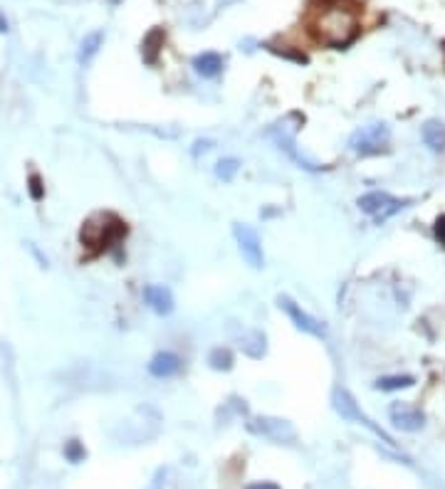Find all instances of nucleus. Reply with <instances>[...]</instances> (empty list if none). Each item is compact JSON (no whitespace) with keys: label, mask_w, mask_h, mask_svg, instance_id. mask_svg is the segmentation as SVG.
<instances>
[{"label":"nucleus","mask_w":445,"mask_h":489,"mask_svg":"<svg viewBox=\"0 0 445 489\" xmlns=\"http://www.w3.org/2000/svg\"><path fill=\"white\" fill-rule=\"evenodd\" d=\"M237 171H240V161L237 158H223V161L215 163V175L220 180H233Z\"/></svg>","instance_id":"obj_17"},{"label":"nucleus","mask_w":445,"mask_h":489,"mask_svg":"<svg viewBox=\"0 0 445 489\" xmlns=\"http://www.w3.org/2000/svg\"><path fill=\"white\" fill-rule=\"evenodd\" d=\"M416 378L413 376H383L373 383V388L376 391H383V393H394V391H403V388H411Z\"/></svg>","instance_id":"obj_15"},{"label":"nucleus","mask_w":445,"mask_h":489,"mask_svg":"<svg viewBox=\"0 0 445 489\" xmlns=\"http://www.w3.org/2000/svg\"><path fill=\"white\" fill-rule=\"evenodd\" d=\"M104 42V33L102 30H94V33L85 35V40H82V45H79V65H90L92 60H94V55L99 52V47H102Z\"/></svg>","instance_id":"obj_14"},{"label":"nucleus","mask_w":445,"mask_h":489,"mask_svg":"<svg viewBox=\"0 0 445 489\" xmlns=\"http://www.w3.org/2000/svg\"><path fill=\"white\" fill-rule=\"evenodd\" d=\"M310 30L324 45L346 47L359 35V15H356L354 8L342 3V0H329L312 12Z\"/></svg>","instance_id":"obj_1"},{"label":"nucleus","mask_w":445,"mask_h":489,"mask_svg":"<svg viewBox=\"0 0 445 489\" xmlns=\"http://www.w3.org/2000/svg\"><path fill=\"white\" fill-rule=\"evenodd\" d=\"M144 302H146L158 316H166L174 311V294H171V289L164 287V284H149V287L144 289Z\"/></svg>","instance_id":"obj_10"},{"label":"nucleus","mask_w":445,"mask_h":489,"mask_svg":"<svg viewBox=\"0 0 445 489\" xmlns=\"http://www.w3.org/2000/svg\"><path fill=\"white\" fill-rule=\"evenodd\" d=\"M193 69L203 79H213V77H218L220 69H223V57H220L218 52H203V55H198L196 60H193Z\"/></svg>","instance_id":"obj_12"},{"label":"nucleus","mask_w":445,"mask_h":489,"mask_svg":"<svg viewBox=\"0 0 445 489\" xmlns=\"http://www.w3.org/2000/svg\"><path fill=\"white\" fill-rule=\"evenodd\" d=\"M208 363L215 371H230L233 368V354L228 349H213L208 356Z\"/></svg>","instance_id":"obj_16"},{"label":"nucleus","mask_w":445,"mask_h":489,"mask_svg":"<svg viewBox=\"0 0 445 489\" xmlns=\"http://www.w3.org/2000/svg\"><path fill=\"white\" fill-rule=\"evenodd\" d=\"M277 304H280V309L285 311L289 319H292V324L297 326L299 332H305V334H310V336H317V338L327 336V326L321 324L319 319H314L312 314H307V311L302 309L297 302H292L289 297H280V299H277Z\"/></svg>","instance_id":"obj_7"},{"label":"nucleus","mask_w":445,"mask_h":489,"mask_svg":"<svg viewBox=\"0 0 445 489\" xmlns=\"http://www.w3.org/2000/svg\"><path fill=\"white\" fill-rule=\"evenodd\" d=\"M109 218H102V225H94V220H90L85 228H82V242L87 248H109L114 240H119L121 232H126V228L121 223H114V225H107Z\"/></svg>","instance_id":"obj_8"},{"label":"nucleus","mask_w":445,"mask_h":489,"mask_svg":"<svg viewBox=\"0 0 445 489\" xmlns=\"http://www.w3.org/2000/svg\"><path fill=\"white\" fill-rule=\"evenodd\" d=\"M30 196H33L35 200H40V198L45 196V188H42L40 175H30Z\"/></svg>","instance_id":"obj_19"},{"label":"nucleus","mask_w":445,"mask_h":489,"mask_svg":"<svg viewBox=\"0 0 445 489\" xmlns=\"http://www.w3.org/2000/svg\"><path fill=\"white\" fill-rule=\"evenodd\" d=\"M332 403H334V411H337L339 415L344 418V420L359 422V425L369 427V430H371L373 435H378V438H381L383 443L389 445V447H394V440H391V435H386V433H383V430H381V427L373 425V422L369 420V418L359 411V405H356V400L351 398V395L346 393V391H344V388H337V391H334V393H332Z\"/></svg>","instance_id":"obj_4"},{"label":"nucleus","mask_w":445,"mask_h":489,"mask_svg":"<svg viewBox=\"0 0 445 489\" xmlns=\"http://www.w3.org/2000/svg\"><path fill=\"white\" fill-rule=\"evenodd\" d=\"M361 213L371 215L373 220L383 223V220H389L391 215H396L398 210H403L408 205V200H401V198H394L389 193L383 191H371V193H364V196L356 200Z\"/></svg>","instance_id":"obj_3"},{"label":"nucleus","mask_w":445,"mask_h":489,"mask_svg":"<svg viewBox=\"0 0 445 489\" xmlns=\"http://www.w3.org/2000/svg\"><path fill=\"white\" fill-rule=\"evenodd\" d=\"M233 235H235L237 248H240V255L245 257V262L253 267V270H262L265 267V255H262V242H260V235L245 223H235L233 225Z\"/></svg>","instance_id":"obj_5"},{"label":"nucleus","mask_w":445,"mask_h":489,"mask_svg":"<svg viewBox=\"0 0 445 489\" xmlns=\"http://www.w3.org/2000/svg\"><path fill=\"white\" fill-rule=\"evenodd\" d=\"M435 237L440 240V245H445V215L438 218V223H435Z\"/></svg>","instance_id":"obj_20"},{"label":"nucleus","mask_w":445,"mask_h":489,"mask_svg":"<svg viewBox=\"0 0 445 489\" xmlns=\"http://www.w3.org/2000/svg\"><path fill=\"white\" fill-rule=\"evenodd\" d=\"M0 33H8V20L3 17V12H0Z\"/></svg>","instance_id":"obj_22"},{"label":"nucleus","mask_w":445,"mask_h":489,"mask_svg":"<svg viewBox=\"0 0 445 489\" xmlns=\"http://www.w3.org/2000/svg\"><path fill=\"white\" fill-rule=\"evenodd\" d=\"M245 489H280V484H275V482H255V484H248Z\"/></svg>","instance_id":"obj_21"},{"label":"nucleus","mask_w":445,"mask_h":489,"mask_svg":"<svg viewBox=\"0 0 445 489\" xmlns=\"http://www.w3.org/2000/svg\"><path fill=\"white\" fill-rule=\"evenodd\" d=\"M389 144H391V129L383 121L361 126V129H356L349 136V148L356 156H378V153L389 151Z\"/></svg>","instance_id":"obj_2"},{"label":"nucleus","mask_w":445,"mask_h":489,"mask_svg":"<svg viewBox=\"0 0 445 489\" xmlns=\"http://www.w3.org/2000/svg\"><path fill=\"white\" fill-rule=\"evenodd\" d=\"M250 433L255 435H262V438L272 440V443H294L297 440V433H294L292 422L287 420H280V418H253L248 422Z\"/></svg>","instance_id":"obj_6"},{"label":"nucleus","mask_w":445,"mask_h":489,"mask_svg":"<svg viewBox=\"0 0 445 489\" xmlns=\"http://www.w3.org/2000/svg\"><path fill=\"white\" fill-rule=\"evenodd\" d=\"M421 136H423V144H426L430 151H445V124L430 119V121L423 124Z\"/></svg>","instance_id":"obj_13"},{"label":"nucleus","mask_w":445,"mask_h":489,"mask_svg":"<svg viewBox=\"0 0 445 489\" xmlns=\"http://www.w3.org/2000/svg\"><path fill=\"white\" fill-rule=\"evenodd\" d=\"M65 455H67L69 462H74V465H77V462L85 460L87 452H85V447L77 443V440H72V443H67V447H65Z\"/></svg>","instance_id":"obj_18"},{"label":"nucleus","mask_w":445,"mask_h":489,"mask_svg":"<svg viewBox=\"0 0 445 489\" xmlns=\"http://www.w3.org/2000/svg\"><path fill=\"white\" fill-rule=\"evenodd\" d=\"M178 368H180V359L176 354H171V351H161V354H156L149 361V373L156 378L174 376V373H178Z\"/></svg>","instance_id":"obj_11"},{"label":"nucleus","mask_w":445,"mask_h":489,"mask_svg":"<svg viewBox=\"0 0 445 489\" xmlns=\"http://www.w3.org/2000/svg\"><path fill=\"white\" fill-rule=\"evenodd\" d=\"M389 415H391L394 427H398L403 433H418V430L426 425L423 411H418V408H413V405H408V403H394L389 408Z\"/></svg>","instance_id":"obj_9"}]
</instances>
